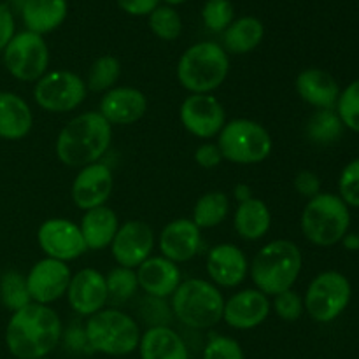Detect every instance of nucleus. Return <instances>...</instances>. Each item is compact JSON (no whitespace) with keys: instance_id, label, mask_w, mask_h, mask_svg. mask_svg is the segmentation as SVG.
Wrapping results in <instances>:
<instances>
[{"instance_id":"1","label":"nucleus","mask_w":359,"mask_h":359,"mask_svg":"<svg viewBox=\"0 0 359 359\" xmlns=\"http://www.w3.org/2000/svg\"><path fill=\"white\" fill-rule=\"evenodd\" d=\"M62 321L49 305L28 304L13 312L6 326V346L16 359L48 358L62 340Z\"/></svg>"},{"instance_id":"2","label":"nucleus","mask_w":359,"mask_h":359,"mask_svg":"<svg viewBox=\"0 0 359 359\" xmlns=\"http://www.w3.org/2000/svg\"><path fill=\"white\" fill-rule=\"evenodd\" d=\"M112 140V125L100 112H83L70 119L56 137L58 160L70 168H83L100 161Z\"/></svg>"},{"instance_id":"3","label":"nucleus","mask_w":359,"mask_h":359,"mask_svg":"<svg viewBox=\"0 0 359 359\" xmlns=\"http://www.w3.org/2000/svg\"><path fill=\"white\" fill-rule=\"evenodd\" d=\"M304 265V256L294 242L272 241L263 245L249 266L256 290L266 297H276L291 290Z\"/></svg>"},{"instance_id":"4","label":"nucleus","mask_w":359,"mask_h":359,"mask_svg":"<svg viewBox=\"0 0 359 359\" xmlns=\"http://www.w3.org/2000/svg\"><path fill=\"white\" fill-rule=\"evenodd\" d=\"M230 72V58L223 46L202 41L189 46L177 63V81L191 95L212 93Z\"/></svg>"},{"instance_id":"5","label":"nucleus","mask_w":359,"mask_h":359,"mask_svg":"<svg viewBox=\"0 0 359 359\" xmlns=\"http://www.w3.org/2000/svg\"><path fill=\"white\" fill-rule=\"evenodd\" d=\"M140 328L135 319L119 309H104L90 316L84 326L88 347L105 356H128L139 349Z\"/></svg>"},{"instance_id":"6","label":"nucleus","mask_w":359,"mask_h":359,"mask_svg":"<svg viewBox=\"0 0 359 359\" xmlns=\"http://www.w3.org/2000/svg\"><path fill=\"white\" fill-rule=\"evenodd\" d=\"M223 294L205 279L182 280L172 294V312L188 328H212L223 319Z\"/></svg>"},{"instance_id":"7","label":"nucleus","mask_w":359,"mask_h":359,"mask_svg":"<svg viewBox=\"0 0 359 359\" xmlns=\"http://www.w3.org/2000/svg\"><path fill=\"white\" fill-rule=\"evenodd\" d=\"M300 224L309 242L321 248H330L342 242L349 231V207L339 195L319 193L307 202L302 212Z\"/></svg>"},{"instance_id":"8","label":"nucleus","mask_w":359,"mask_h":359,"mask_svg":"<svg viewBox=\"0 0 359 359\" xmlns=\"http://www.w3.org/2000/svg\"><path fill=\"white\" fill-rule=\"evenodd\" d=\"M216 144L223 160L237 165L262 163L273 147L269 130L262 123L245 118L228 121L217 135Z\"/></svg>"},{"instance_id":"9","label":"nucleus","mask_w":359,"mask_h":359,"mask_svg":"<svg viewBox=\"0 0 359 359\" xmlns=\"http://www.w3.org/2000/svg\"><path fill=\"white\" fill-rule=\"evenodd\" d=\"M4 65L14 79L37 83L49 69V48L44 37L28 30L14 34L4 49Z\"/></svg>"},{"instance_id":"10","label":"nucleus","mask_w":359,"mask_h":359,"mask_svg":"<svg viewBox=\"0 0 359 359\" xmlns=\"http://www.w3.org/2000/svg\"><path fill=\"white\" fill-rule=\"evenodd\" d=\"M351 300V284L340 272L319 273L305 293L304 307L318 323H332L347 309Z\"/></svg>"},{"instance_id":"11","label":"nucleus","mask_w":359,"mask_h":359,"mask_svg":"<svg viewBox=\"0 0 359 359\" xmlns=\"http://www.w3.org/2000/svg\"><path fill=\"white\" fill-rule=\"evenodd\" d=\"M86 83L70 70H51L35 83L34 100L42 111L70 112L86 100Z\"/></svg>"},{"instance_id":"12","label":"nucleus","mask_w":359,"mask_h":359,"mask_svg":"<svg viewBox=\"0 0 359 359\" xmlns=\"http://www.w3.org/2000/svg\"><path fill=\"white\" fill-rule=\"evenodd\" d=\"M39 248L46 258L69 263L81 258L88 251L79 224L65 217H51L39 226Z\"/></svg>"},{"instance_id":"13","label":"nucleus","mask_w":359,"mask_h":359,"mask_svg":"<svg viewBox=\"0 0 359 359\" xmlns=\"http://www.w3.org/2000/svg\"><path fill=\"white\" fill-rule=\"evenodd\" d=\"M182 126L198 139H214L226 125L221 102L210 93L189 95L179 111Z\"/></svg>"},{"instance_id":"14","label":"nucleus","mask_w":359,"mask_h":359,"mask_svg":"<svg viewBox=\"0 0 359 359\" xmlns=\"http://www.w3.org/2000/svg\"><path fill=\"white\" fill-rule=\"evenodd\" d=\"M154 248V231L144 221H126L119 226L114 241L111 244L112 256L118 266L137 270L147 258Z\"/></svg>"},{"instance_id":"15","label":"nucleus","mask_w":359,"mask_h":359,"mask_svg":"<svg viewBox=\"0 0 359 359\" xmlns=\"http://www.w3.org/2000/svg\"><path fill=\"white\" fill-rule=\"evenodd\" d=\"M72 272L69 265L53 258L35 263L27 276V287L34 304L49 305L60 300L69 290Z\"/></svg>"},{"instance_id":"16","label":"nucleus","mask_w":359,"mask_h":359,"mask_svg":"<svg viewBox=\"0 0 359 359\" xmlns=\"http://www.w3.org/2000/svg\"><path fill=\"white\" fill-rule=\"evenodd\" d=\"M65 294L72 311L86 318L104 311L109 304L105 276L95 269H83L74 273Z\"/></svg>"},{"instance_id":"17","label":"nucleus","mask_w":359,"mask_h":359,"mask_svg":"<svg viewBox=\"0 0 359 359\" xmlns=\"http://www.w3.org/2000/svg\"><path fill=\"white\" fill-rule=\"evenodd\" d=\"M112 170L102 161L79 168L72 182V200L79 209L90 210L105 205L112 193Z\"/></svg>"},{"instance_id":"18","label":"nucleus","mask_w":359,"mask_h":359,"mask_svg":"<svg viewBox=\"0 0 359 359\" xmlns=\"http://www.w3.org/2000/svg\"><path fill=\"white\" fill-rule=\"evenodd\" d=\"M200 228L191 219H174L161 230L158 237V248L163 258L170 259L175 265L186 263L198 255L202 245Z\"/></svg>"},{"instance_id":"19","label":"nucleus","mask_w":359,"mask_h":359,"mask_svg":"<svg viewBox=\"0 0 359 359\" xmlns=\"http://www.w3.org/2000/svg\"><path fill=\"white\" fill-rule=\"evenodd\" d=\"M270 300L265 293L242 290L224 302L223 321L235 330H252L266 321L270 314Z\"/></svg>"},{"instance_id":"20","label":"nucleus","mask_w":359,"mask_h":359,"mask_svg":"<svg viewBox=\"0 0 359 359\" xmlns=\"http://www.w3.org/2000/svg\"><path fill=\"white\" fill-rule=\"evenodd\" d=\"M207 273L216 286H241L249 273V262L235 244H217L207 255Z\"/></svg>"},{"instance_id":"21","label":"nucleus","mask_w":359,"mask_h":359,"mask_svg":"<svg viewBox=\"0 0 359 359\" xmlns=\"http://www.w3.org/2000/svg\"><path fill=\"white\" fill-rule=\"evenodd\" d=\"M147 111V97L137 88L118 86L105 91L98 112L109 125H132Z\"/></svg>"},{"instance_id":"22","label":"nucleus","mask_w":359,"mask_h":359,"mask_svg":"<svg viewBox=\"0 0 359 359\" xmlns=\"http://www.w3.org/2000/svg\"><path fill=\"white\" fill-rule=\"evenodd\" d=\"M135 272L140 290L156 300L172 297L182 283L179 266L163 256H151Z\"/></svg>"},{"instance_id":"23","label":"nucleus","mask_w":359,"mask_h":359,"mask_svg":"<svg viewBox=\"0 0 359 359\" xmlns=\"http://www.w3.org/2000/svg\"><path fill=\"white\" fill-rule=\"evenodd\" d=\"M297 93L304 102L321 109H335L340 97L339 83L323 69H305L297 77Z\"/></svg>"},{"instance_id":"24","label":"nucleus","mask_w":359,"mask_h":359,"mask_svg":"<svg viewBox=\"0 0 359 359\" xmlns=\"http://www.w3.org/2000/svg\"><path fill=\"white\" fill-rule=\"evenodd\" d=\"M21 20L28 32L51 34L63 25L69 14L67 0H25L20 7Z\"/></svg>"},{"instance_id":"25","label":"nucleus","mask_w":359,"mask_h":359,"mask_svg":"<svg viewBox=\"0 0 359 359\" xmlns=\"http://www.w3.org/2000/svg\"><path fill=\"white\" fill-rule=\"evenodd\" d=\"M140 359H189L184 340L170 326H151L140 335Z\"/></svg>"},{"instance_id":"26","label":"nucleus","mask_w":359,"mask_h":359,"mask_svg":"<svg viewBox=\"0 0 359 359\" xmlns=\"http://www.w3.org/2000/svg\"><path fill=\"white\" fill-rule=\"evenodd\" d=\"M34 126L30 105L20 95L0 91V139L21 140Z\"/></svg>"},{"instance_id":"27","label":"nucleus","mask_w":359,"mask_h":359,"mask_svg":"<svg viewBox=\"0 0 359 359\" xmlns=\"http://www.w3.org/2000/svg\"><path fill=\"white\" fill-rule=\"evenodd\" d=\"M79 228L88 251H102L105 248H111L119 230V219L114 210L109 209L107 205L95 207V209L84 210Z\"/></svg>"},{"instance_id":"28","label":"nucleus","mask_w":359,"mask_h":359,"mask_svg":"<svg viewBox=\"0 0 359 359\" xmlns=\"http://www.w3.org/2000/svg\"><path fill=\"white\" fill-rule=\"evenodd\" d=\"M270 224H272V214L263 200L252 196L248 202L238 203L233 217V226L238 237L249 242L259 241L269 233Z\"/></svg>"},{"instance_id":"29","label":"nucleus","mask_w":359,"mask_h":359,"mask_svg":"<svg viewBox=\"0 0 359 359\" xmlns=\"http://www.w3.org/2000/svg\"><path fill=\"white\" fill-rule=\"evenodd\" d=\"M265 37V27L255 16H242L223 32V49L231 55H248L255 51Z\"/></svg>"},{"instance_id":"30","label":"nucleus","mask_w":359,"mask_h":359,"mask_svg":"<svg viewBox=\"0 0 359 359\" xmlns=\"http://www.w3.org/2000/svg\"><path fill=\"white\" fill-rule=\"evenodd\" d=\"M230 212V200L223 191H209L200 196L193 209L191 221L200 230L216 228L226 219Z\"/></svg>"},{"instance_id":"31","label":"nucleus","mask_w":359,"mask_h":359,"mask_svg":"<svg viewBox=\"0 0 359 359\" xmlns=\"http://www.w3.org/2000/svg\"><path fill=\"white\" fill-rule=\"evenodd\" d=\"M344 128L346 126L335 109H321L309 118L307 125H305V133L311 142L328 146L342 137Z\"/></svg>"},{"instance_id":"32","label":"nucleus","mask_w":359,"mask_h":359,"mask_svg":"<svg viewBox=\"0 0 359 359\" xmlns=\"http://www.w3.org/2000/svg\"><path fill=\"white\" fill-rule=\"evenodd\" d=\"M121 62L112 55H102L91 63L88 72L86 88L95 93L109 91L116 88L119 77H121Z\"/></svg>"},{"instance_id":"33","label":"nucleus","mask_w":359,"mask_h":359,"mask_svg":"<svg viewBox=\"0 0 359 359\" xmlns=\"http://www.w3.org/2000/svg\"><path fill=\"white\" fill-rule=\"evenodd\" d=\"M0 302L11 312H16L32 304L27 287V276L16 272V270H9L4 273L0 277Z\"/></svg>"},{"instance_id":"34","label":"nucleus","mask_w":359,"mask_h":359,"mask_svg":"<svg viewBox=\"0 0 359 359\" xmlns=\"http://www.w3.org/2000/svg\"><path fill=\"white\" fill-rule=\"evenodd\" d=\"M107 283L109 302L111 304H125L139 290V280H137V272L133 269H125V266H116L105 276Z\"/></svg>"},{"instance_id":"35","label":"nucleus","mask_w":359,"mask_h":359,"mask_svg":"<svg viewBox=\"0 0 359 359\" xmlns=\"http://www.w3.org/2000/svg\"><path fill=\"white\" fill-rule=\"evenodd\" d=\"M147 23H149L151 32L165 42L175 41V39H179V35L182 32L181 16L170 6H158L147 16Z\"/></svg>"},{"instance_id":"36","label":"nucleus","mask_w":359,"mask_h":359,"mask_svg":"<svg viewBox=\"0 0 359 359\" xmlns=\"http://www.w3.org/2000/svg\"><path fill=\"white\" fill-rule=\"evenodd\" d=\"M202 20L207 30L223 34L235 20V9L231 0H207L202 9Z\"/></svg>"},{"instance_id":"37","label":"nucleus","mask_w":359,"mask_h":359,"mask_svg":"<svg viewBox=\"0 0 359 359\" xmlns=\"http://www.w3.org/2000/svg\"><path fill=\"white\" fill-rule=\"evenodd\" d=\"M344 126L359 133V79L353 81L344 91H340L335 107Z\"/></svg>"},{"instance_id":"38","label":"nucleus","mask_w":359,"mask_h":359,"mask_svg":"<svg viewBox=\"0 0 359 359\" xmlns=\"http://www.w3.org/2000/svg\"><path fill=\"white\" fill-rule=\"evenodd\" d=\"M203 359H245V354L241 344L231 337L212 335L203 349Z\"/></svg>"},{"instance_id":"39","label":"nucleus","mask_w":359,"mask_h":359,"mask_svg":"<svg viewBox=\"0 0 359 359\" xmlns=\"http://www.w3.org/2000/svg\"><path fill=\"white\" fill-rule=\"evenodd\" d=\"M273 311L277 318H280L286 323H294L302 318L305 307L304 298L293 290H287L284 293H279L273 297Z\"/></svg>"},{"instance_id":"40","label":"nucleus","mask_w":359,"mask_h":359,"mask_svg":"<svg viewBox=\"0 0 359 359\" xmlns=\"http://www.w3.org/2000/svg\"><path fill=\"white\" fill-rule=\"evenodd\" d=\"M340 198L347 207H359V158L346 165L339 179Z\"/></svg>"},{"instance_id":"41","label":"nucleus","mask_w":359,"mask_h":359,"mask_svg":"<svg viewBox=\"0 0 359 359\" xmlns=\"http://www.w3.org/2000/svg\"><path fill=\"white\" fill-rule=\"evenodd\" d=\"M294 189H297L302 196L311 200L321 193V179H319V175L314 174V172L302 170L298 172L297 177H294Z\"/></svg>"},{"instance_id":"42","label":"nucleus","mask_w":359,"mask_h":359,"mask_svg":"<svg viewBox=\"0 0 359 359\" xmlns=\"http://www.w3.org/2000/svg\"><path fill=\"white\" fill-rule=\"evenodd\" d=\"M195 161L202 168L210 170V168L219 167V163L223 161V156H221V151H219V147H217V144L203 142L202 146L196 147Z\"/></svg>"},{"instance_id":"43","label":"nucleus","mask_w":359,"mask_h":359,"mask_svg":"<svg viewBox=\"0 0 359 359\" xmlns=\"http://www.w3.org/2000/svg\"><path fill=\"white\" fill-rule=\"evenodd\" d=\"M161 0H116L118 7L130 16H149Z\"/></svg>"},{"instance_id":"44","label":"nucleus","mask_w":359,"mask_h":359,"mask_svg":"<svg viewBox=\"0 0 359 359\" xmlns=\"http://www.w3.org/2000/svg\"><path fill=\"white\" fill-rule=\"evenodd\" d=\"M14 34H16V25H14L13 13H11L9 7L0 4V51L6 49Z\"/></svg>"},{"instance_id":"45","label":"nucleus","mask_w":359,"mask_h":359,"mask_svg":"<svg viewBox=\"0 0 359 359\" xmlns=\"http://www.w3.org/2000/svg\"><path fill=\"white\" fill-rule=\"evenodd\" d=\"M233 195H235V198L238 200V203L248 202L249 198H252V189H251V186L245 184V182H241V184H237V186H235V188H233Z\"/></svg>"},{"instance_id":"46","label":"nucleus","mask_w":359,"mask_h":359,"mask_svg":"<svg viewBox=\"0 0 359 359\" xmlns=\"http://www.w3.org/2000/svg\"><path fill=\"white\" fill-rule=\"evenodd\" d=\"M344 245H346L347 251H359V235L358 233H347L342 238Z\"/></svg>"},{"instance_id":"47","label":"nucleus","mask_w":359,"mask_h":359,"mask_svg":"<svg viewBox=\"0 0 359 359\" xmlns=\"http://www.w3.org/2000/svg\"><path fill=\"white\" fill-rule=\"evenodd\" d=\"M163 2H165V4H167V6L174 7V6H181V4L188 2V0H163Z\"/></svg>"},{"instance_id":"48","label":"nucleus","mask_w":359,"mask_h":359,"mask_svg":"<svg viewBox=\"0 0 359 359\" xmlns=\"http://www.w3.org/2000/svg\"><path fill=\"white\" fill-rule=\"evenodd\" d=\"M37 359H49V358H37Z\"/></svg>"}]
</instances>
